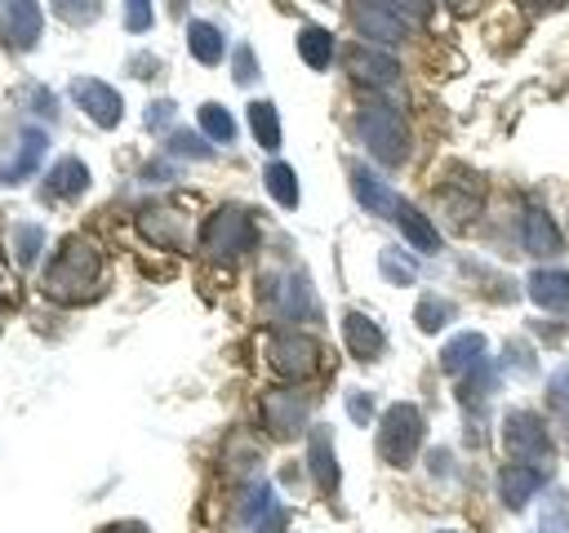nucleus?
I'll return each instance as SVG.
<instances>
[{
    "label": "nucleus",
    "instance_id": "obj_1",
    "mask_svg": "<svg viewBox=\"0 0 569 533\" xmlns=\"http://www.w3.org/2000/svg\"><path fill=\"white\" fill-rule=\"evenodd\" d=\"M98 249L89 240H62L58 258L44 271V293L58 302H89L98 293Z\"/></svg>",
    "mask_w": 569,
    "mask_h": 533
},
{
    "label": "nucleus",
    "instance_id": "obj_2",
    "mask_svg": "<svg viewBox=\"0 0 569 533\" xmlns=\"http://www.w3.org/2000/svg\"><path fill=\"white\" fill-rule=\"evenodd\" d=\"M356 133L369 147V155L382 160V164H400L405 151H409V124H405V115L391 102H378V98L373 102H360Z\"/></svg>",
    "mask_w": 569,
    "mask_h": 533
},
{
    "label": "nucleus",
    "instance_id": "obj_3",
    "mask_svg": "<svg viewBox=\"0 0 569 533\" xmlns=\"http://www.w3.org/2000/svg\"><path fill=\"white\" fill-rule=\"evenodd\" d=\"M200 249L213 262H236L253 249V213L240 204H222L218 213H209V222L200 227Z\"/></svg>",
    "mask_w": 569,
    "mask_h": 533
},
{
    "label": "nucleus",
    "instance_id": "obj_4",
    "mask_svg": "<svg viewBox=\"0 0 569 533\" xmlns=\"http://www.w3.org/2000/svg\"><path fill=\"white\" fill-rule=\"evenodd\" d=\"M422 444V413L413 404H391L378 422V457L391 466H409Z\"/></svg>",
    "mask_w": 569,
    "mask_h": 533
},
{
    "label": "nucleus",
    "instance_id": "obj_5",
    "mask_svg": "<svg viewBox=\"0 0 569 533\" xmlns=\"http://www.w3.org/2000/svg\"><path fill=\"white\" fill-rule=\"evenodd\" d=\"M502 440H507V453H511L516 462H525V466H538L542 457H551V435H547V426H542L533 413H525V409H511V413L502 418Z\"/></svg>",
    "mask_w": 569,
    "mask_h": 533
},
{
    "label": "nucleus",
    "instance_id": "obj_6",
    "mask_svg": "<svg viewBox=\"0 0 569 533\" xmlns=\"http://www.w3.org/2000/svg\"><path fill=\"white\" fill-rule=\"evenodd\" d=\"M267 355H271V369H276L280 378L298 382V378L316 373V364H320V342L307 338V333H280V338H271Z\"/></svg>",
    "mask_w": 569,
    "mask_h": 533
},
{
    "label": "nucleus",
    "instance_id": "obj_7",
    "mask_svg": "<svg viewBox=\"0 0 569 533\" xmlns=\"http://www.w3.org/2000/svg\"><path fill=\"white\" fill-rule=\"evenodd\" d=\"M71 102H76L93 124H102V129H116L120 115H124L120 93H116L107 80H93V76H76V80H71Z\"/></svg>",
    "mask_w": 569,
    "mask_h": 533
},
{
    "label": "nucleus",
    "instance_id": "obj_8",
    "mask_svg": "<svg viewBox=\"0 0 569 533\" xmlns=\"http://www.w3.org/2000/svg\"><path fill=\"white\" fill-rule=\"evenodd\" d=\"M40 40V4L36 0H0V44L31 49Z\"/></svg>",
    "mask_w": 569,
    "mask_h": 533
},
{
    "label": "nucleus",
    "instance_id": "obj_9",
    "mask_svg": "<svg viewBox=\"0 0 569 533\" xmlns=\"http://www.w3.org/2000/svg\"><path fill=\"white\" fill-rule=\"evenodd\" d=\"M342 62H347V71H351V80H360V84H391L396 76H400V62L391 58V53H382L378 44H351L347 53H342Z\"/></svg>",
    "mask_w": 569,
    "mask_h": 533
},
{
    "label": "nucleus",
    "instance_id": "obj_10",
    "mask_svg": "<svg viewBox=\"0 0 569 533\" xmlns=\"http://www.w3.org/2000/svg\"><path fill=\"white\" fill-rule=\"evenodd\" d=\"M262 418L280 440H289V435H298L307 426V400L298 391H271L267 404H262Z\"/></svg>",
    "mask_w": 569,
    "mask_h": 533
},
{
    "label": "nucleus",
    "instance_id": "obj_11",
    "mask_svg": "<svg viewBox=\"0 0 569 533\" xmlns=\"http://www.w3.org/2000/svg\"><path fill=\"white\" fill-rule=\"evenodd\" d=\"M44 151H49L44 129H22V133H18V151H13L9 160H0V182H22V178H31L36 164L44 160Z\"/></svg>",
    "mask_w": 569,
    "mask_h": 533
},
{
    "label": "nucleus",
    "instance_id": "obj_12",
    "mask_svg": "<svg viewBox=\"0 0 569 533\" xmlns=\"http://www.w3.org/2000/svg\"><path fill=\"white\" fill-rule=\"evenodd\" d=\"M342 342H347V351H351L356 360H378L387 338H382V329H378L369 315L347 311V315H342Z\"/></svg>",
    "mask_w": 569,
    "mask_h": 533
},
{
    "label": "nucleus",
    "instance_id": "obj_13",
    "mask_svg": "<svg viewBox=\"0 0 569 533\" xmlns=\"http://www.w3.org/2000/svg\"><path fill=\"white\" fill-rule=\"evenodd\" d=\"M542 489V466H525V462H507L498 471V497L507 506H525L533 493Z\"/></svg>",
    "mask_w": 569,
    "mask_h": 533
},
{
    "label": "nucleus",
    "instance_id": "obj_14",
    "mask_svg": "<svg viewBox=\"0 0 569 533\" xmlns=\"http://www.w3.org/2000/svg\"><path fill=\"white\" fill-rule=\"evenodd\" d=\"M351 191H356V200L369 209V213H382V218H396V209H400V195L382 182V178H373L369 169H351Z\"/></svg>",
    "mask_w": 569,
    "mask_h": 533
},
{
    "label": "nucleus",
    "instance_id": "obj_15",
    "mask_svg": "<svg viewBox=\"0 0 569 533\" xmlns=\"http://www.w3.org/2000/svg\"><path fill=\"white\" fill-rule=\"evenodd\" d=\"M138 231L160 249H182L187 244V227H182V218L173 209H142L138 213Z\"/></svg>",
    "mask_w": 569,
    "mask_h": 533
},
{
    "label": "nucleus",
    "instance_id": "obj_16",
    "mask_svg": "<svg viewBox=\"0 0 569 533\" xmlns=\"http://www.w3.org/2000/svg\"><path fill=\"white\" fill-rule=\"evenodd\" d=\"M485 338L480 333H458V338H449L445 342V351H440V364H445V373H453V378H467L471 369H480L485 364Z\"/></svg>",
    "mask_w": 569,
    "mask_h": 533
},
{
    "label": "nucleus",
    "instance_id": "obj_17",
    "mask_svg": "<svg viewBox=\"0 0 569 533\" xmlns=\"http://www.w3.org/2000/svg\"><path fill=\"white\" fill-rule=\"evenodd\" d=\"M84 187H89V169H84V160H76V155H62V160L49 169V178H44V191H49L53 200H76V195H84Z\"/></svg>",
    "mask_w": 569,
    "mask_h": 533
},
{
    "label": "nucleus",
    "instance_id": "obj_18",
    "mask_svg": "<svg viewBox=\"0 0 569 533\" xmlns=\"http://www.w3.org/2000/svg\"><path fill=\"white\" fill-rule=\"evenodd\" d=\"M351 22H356V31L360 36H369V40H382V44H391V40H405L409 31L391 18V13H382V9H373L369 0H356L351 4Z\"/></svg>",
    "mask_w": 569,
    "mask_h": 533
},
{
    "label": "nucleus",
    "instance_id": "obj_19",
    "mask_svg": "<svg viewBox=\"0 0 569 533\" xmlns=\"http://www.w3.org/2000/svg\"><path fill=\"white\" fill-rule=\"evenodd\" d=\"M307 462H311V475L325 493H338V462H333V440L325 426L311 431V444H307Z\"/></svg>",
    "mask_w": 569,
    "mask_h": 533
},
{
    "label": "nucleus",
    "instance_id": "obj_20",
    "mask_svg": "<svg viewBox=\"0 0 569 533\" xmlns=\"http://www.w3.org/2000/svg\"><path fill=\"white\" fill-rule=\"evenodd\" d=\"M529 298L547 311L556 306H569V275L556 271V266H542V271H529Z\"/></svg>",
    "mask_w": 569,
    "mask_h": 533
},
{
    "label": "nucleus",
    "instance_id": "obj_21",
    "mask_svg": "<svg viewBox=\"0 0 569 533\" xmlns=\"http://www.w3.org/2000/svg\"><path fill=\"white\" fill-rule=\"evenodd\" d=\"M396 222H400V231H405V240H409L413 249H422V253H436V249H440V231L427 222V213H422V209H413V204H405V200H400Z\"/></svg>",
    "mask_w": 569,
    "mask_h": 533
},
{
    "label": "nucleus",
    "instance_id": "obj_22",
    "mask_svg": "<svg viewBox=\"0 0 569 533\" xmlns=\"http://www.w3.org/2000/svg\"><path fill=\"white\" fill-rule=\"evenodd\" d=\"M525 249L547 258V253H560V227L542 213V209H529L525 213Z\"/></svg>",
    "mask_w": 569,
    "mask_h": 533
},
{
    "label": "nucleus",
    "instance_id": "obj_23",
    "mask_svg": "<svg viewBox=\"0 0 569 533\" xmlns=\"http://www.w3.org/2000/svg\"><path fill=\"white\" fill-rule=\"evenodd\" d=\"M187 49H191V58L196 62H204V67H213L218 58H222V31L213 27V22H191L187 27Z\"/></svg>",
    "mask_w": 569,
    "mask_h": 533
},
{
    "label": "nucleus",
    "instance_id": "obj_24",
    "mask_svg": "<svg viewBox=\"0 0 569 533\" xmlns=\"http://www.w3.org/2000/svg\"><path fill=\"white\" fill-rule=\"evenodd\" d=\"M298 53H302L307 67L325 71L329 58H333V36H329L325 27H302V31H298Z\"/></svg>",
    "mask_w": 569,
    "mask_h": 533
},
{
    "label": "nucleus",
    "instance_id": "obj_25",
    "mask_svg": "<svg viewBox=\"0 0 569 533\" xmlns=\"http://www.w3.org/2000/svg\"><path fill=\"white\" fill-rule=\"evenodd\" d=\"M249 129H253L258 147H267V151H276V147H280V120H276V107H271L267 98L249 102Z\"/></svg>",
    "mask_w": 569,
    "mask_h": 533
},
{
    "label": "nucleus",
    "instance_id": "obj_26",
    "mask_svg": "<svg viewBox=\"0 0 569 533\" xmlns=\"http://www.w3.org/2000/svg\"><path fill=\"white\" fill-rule=\"evenodd\" d=\"M262 178H267V191H271V200H276V204H284V209H293V204H298V178H293V169H289V164L271 160Z\"/></svg>",
    "mask_w": 569,
    "mask_h": 533
},
{
    "label": "nucleus",
    "instance_id": "obj_27",
    "mask_svg": "<svg viewBox=\"0 0 569 533\" xmlns=\"http://www.w3.org/2000/svg\"><path fill=\"white\" fill-rule=\"evenodd\" d=\"M373 9H382V13H391L405 31H413L418 22H427V13H431V0H369Z\"/></svg>",
    "mask_w": 569,
    "mask_h": 533
},
{
    "label": "nucleus",
    "instance_id": "obj_28",
    "mask_svg": "<svg viewBox=\"0 0 569 533\" xmlns=\"http://www.w3.org/2000/svg\"><path fill=\"white\" fill-rule=\"evenodd\" d=\"M200 129H204L213 142H231V138H236V120H231L227 107H218V102H204V107H200Z\"/></svg>",
    "mask_w": 569,
    "mask_h": 533
},
{
    "label": "nucleus",
    "instance_id": "obj_29",
    "mask_svg": "<svg viewBox=\"0 0 569 533\" xmlns=\"http://www.w3.org/2000/svg\"><path fill=\"white\" fill-rule=\"evenodd\" d=\"M40 240H44V231H40L36 222L13 227V258H18L22 266H31V262H36V253H40Z\"/></svg>",
    "mask_w": 569,
    "mask_h": 533
},
{
    "label": "nucleus",
    "instance_id": "obj_30",
    "mask_svg": "<svg viewBox=\"0 0 569 533\" xmlns=\"http://www.w3.org/2000/svg\"><path fill=\"white\" fill-rule=\"evenodd\" d=\"M413 320H418V329H422V333H436L445 320H453V306H449L445 298H422V302H418V311H413Z\"/></svg>",
    "mask_w": 569,
    "mask_h": 533
},
{
    "label": "nucleus",
    "instance_id": "obj_31",
    "mask_svg": "<svg viewBox=\"0 0 569 533\" xmlns=\"http://www.w3.org/2000/svg\"><path fill=\"white\" fill-rule=\"evenodd\" d=\"M98 9H102V0H53V13H58L62 22H71V27L93 22V18H98Z\"/></svg>",
    "mask_w": 569,
    "mask_h": 533
},
{
    "label": "nucleus",
    "instance_id": "obj_32",
    "mask_svg": "<svg viewBox=\"0 0 569 533\" xmlns=\"http://www.w3.org/2000/svg\"><path fill=\"white\" fill-rule=\"evenodd\" d=\"M542 533H569V502L556 493L542 506Z\"/></svg>",
    "mask_w": 569,
    "mask_h": 533
},
{
    "label": "nucleus",
    "instance_id": "obj_33",
    "mask_svg": "<svg viewBox=\"0 0 569 533\" xmlns=\"http://www.w3.org/2000/svg\"><path fill=\"white\" fill-rule=\"evenodd\" d=\"M378 266L391 275V284H413V266H409L396 249H382V253H378Z\"/></svg>",
    "mask_w": 569,
    "mask_h": 533
},
{
    "label": "nucleus",
    "instance_id": "obj_34",
    "mask_svg": "<svg viewBox=\"0 0 569 533\" xmlns=\"http://www.w3.org/2000/svg\"><path fill=\"white\" fill-rule=\"evenodd\" d=\"M169 151H173V155H191V160H209V155H213V147H204L196 133H173V138H169Z\"/></svg>",
    "mask_w": 569,
    "mask_h": 533
},
{
    "label": "nucleus",
    "instance_id": "obj_35",
    "mask_svg": "<svg viewBox=\"0 0 569 533\" xmlns=\"http://www.w3.org/2000/svg\"><path fill=\"white\" fill-rule=\"evenodd\" d=\"M124 27L147 31L151 27V0H124Z\"/></svg>",
    "mask_w": 569,
    "mask_h": 533
},
{
    "label": "nucleus",
    "instance_id": "obj_36",
    "mask_svg": "<svg viewBox=\"0 0 569 533\" xmlns=\"http://www.w3.org/2000/svg\"><path fill=\"white\" fill-rule=\"evenodd\" d=\"M236 80H240V84L258 80V62H253V49H249V44L236 49Z\"/></svg>",
    "mask_w": 569,
    "mask_h": 533
},
{
    "label": "nucleus",
    "instance_id": "obj_37",
    "mask_svg": "<svg viewBox=\"0 0 569 533\" xmlns=\"http://www.w3.org/2000/svg\"><path fill=\"white\" fill-rule=\"evenodd\" d=\"M551 404L556 409H569V369L551 373Z\"/></svg>",
    "mask_w": 569,
    "mask_h": 533
},
{
    "label": "nucleus",
    "instance_id": "obj_38",
    "mask_svg": "<svg viewBox=\"0 0 569 533\" xmlns=\"http://www.w3.org/2000/svg\"><path fill=\"white\" fill-rule=\"evenodd\" d=\"M173 120V102H151V111H147V129H160V124H169Z\"/></svg>",
    "mask_w": 569,
    "mask_h": 533
},
{
    "label": "nucleus",
    "instance_id": "obj_39",
    "mask_svg": "<svg viewBox=\"0 0 569 533\" xmlns=\"http://www.w3.org/2000/svg\"><path fill=\"white\" fill-rule=\"evenodd\" d=\"M258 533H284V511H280V506H271V511L258 520Z\"/></svg>",
    "mask_w": 569,
    "mask_h": 533
},
{
    "label": "nucleus",
    "instance_id": "obj_40",
    "mask_svg": "<svg viewBox=\"0 0 569 533\" xmlns=\"http://www.w3.org/2000/svg\"><path fill=\"white\" fill-rule=\"evenodd\" d=\"M347 409H351V418H356V422H369V395H360V391H351V400H347Z\"/></svg>",
    "mask_w": 569,
    "mask_h": 533
},
{
    "label": "nucleus",
    "instance_id": "obj_41",
    "mask_svg": "<svg viewBox=\"0 0 569 533\" xmlns=\"http://www.w3.org/2000/svg\"><path fill=\"white\" fill-rule=\"evenodd\" d=\"M102 533H147L142 524H111V529H102Z\"/></svg>",
    "mask_w": 569,
    "mask_h": 533
},
{
    "label": "nucleus",
    "instance_id": "obj_42",
    "mask_svg": "<svg viewBox=\"0 0 569 533\" xmlns=\"http://www.w3.org/2000/svg\"><path fill=\"white\" fill-rule=\"evenodd\" d=\"M525 4H538V9H551V4H565V0H525Z\"/></svg>",
    "mask_w": 569,
    "mask_h": 533
},
{
    "label": "nucleus",
    "instance_id": "obj_43",
    "mask_svg": "<svg viewBox=\"0 0 569 533\" xmlns=\"http://www.w3.org/2000/svg\"><path fill=\"white\" fill-rule=\"evenodd\" d=\"M445 533H458V529H445Z\"/></svg>",
    "mask_w": 569,
    "mask_h": 533
}]
</instances>
